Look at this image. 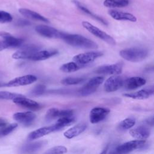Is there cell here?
<instances>
[{"label": "cell", "instance_id": "6da1fadb", "mask_svg": "<svg viewBox=\"0 0 154 154\" xmlns=\"http://www.w3.org/2000/svg\"><path fill=\"white\" fill-rule=\"evenodd\" d=\"M61 39L68 45L76 48L90 49H95L98 48L97 45L93 40L79 34L64 33Z\"/></svg>", "mask_w": 154, "mask_h": 154}, {"label": "cell", "instance_id": "7a4b0ae2", "mask_svg": "<svg viewBox=\"0 0 154 154\" xmlns=\"http://www.w3.org/2000/svg\"><path fill=\"white\" fill-rule=\"evenodd\" d=\"M119 54L125 60L131 62H140L145 60L149 54L147 49L143 48H130L122 49Z\"/></svg>", "mask_w": 154, "mask_h": 154}, {"label": "cell", "instance_id": "3957f363", "mask_svg": "<svg viewBox=\"0 0 154 154\" xmlns=\"http://www.w3.org/2000/svg\"><path fill=\"white\" fill-rule=\"evenodd\" d=\"M145 144V140H134L129 141L117 146L110 154H127L135 149L143 147Z\"/></svg>", "mask_w": 154, "mask_h": 154}, {"label": "cell", "instance_id": "277c9868", "mask_svg": "<svg viewBox=\"0 0 154 154\" xmlns=\"http://www.w3.org/2000/svg\"><path fill=\"white\" fill-rule=\"evenodd\" d=\"M82 25L84 28L88 30L93 35L99 38L100 39H102L104 42H106L108 44L111 46H114L116 44L115 40L111 35L103 31L102 30L100 29L99 28H97L96 26H94L88 22L83 21L82 22Z\"/></svg>", "mask_w": 154, "mask_h": 154}, {"label": "cell", "instance_id": "5b68a950", "mask_svg": "<svg viewBox=\"0 0 154 154\" xmlns=\"http://www.w3.org/2000/svg\"><path fill=\"white\" fill-rule=\"evenodd\" d=\"M41 49V47L35 45H28L22 46L20 49L15 52L12 55L14 59H22L31 60L32 57L38 51Z\"/></svg>", "mask_w": 154, "mask_h": 154}, {"label": "cell", "instance_id": "8992f818", "mask_svg": "<svg viewBox=\"0 0 154 154\" xmlns=\"http://www.w3.org/2000/svg\"><path fill=\"white\" fill-rule=\"evenodd\" d=\"M104 78L101 76H95L90 79L78 91L79 94L82 96L90 95L94 93L98 87L103 82Z\"/></svg>", "mask_w": 154, "mask_h": 154}, {"label": "cell", "instance_id": "52a82bcc", "mask_svg": "<svg viewBox=\"0 0 154 154\" xmlns=\"http://www.w3.org/2000/svg\"><path fill=\"white\" fill-rule=\"evenodd\" d=\"M103 55V52L99 51L87 52L79 54L73 57V60L78 64L82 66L93 62L96 58Z\"/></svg>", "mask_w": 154, "mask_h": 154}, {"label": "cell", "instance_id": "ba28073f", "mask_svg": "<svg viewBox=\"0 0 154 154\" xmlns=\"http://www.w3.org/2000/svg\"><path fill=\"white\" fill-rule=\"evenodd\" d=\"M35 30L39 35L49 38H62L64 33L53 27L43 25L37 26Z\"/></svg>", "mask_w": 154, "mask_h": 154}, {"label": "cell", "instance_id": "9c48e42d", "mask_svg": "<svg viewBox=\"0 0 154 154\" xmlns=\"http://www.w3.org/2000/svg\"><path fill=\"white\" fill-rule=\"evenodd\" d=\"M123 65L122 62H119L112 64L103 65L98 67L96 70V72L102 75H117L122 73Z\"/></svg>", "mask_w": 154, "mask_h": 154}, {"label": "cell", "instance_id": "30bf717a", "mask_svg": "<svg viewBox=\"0 0 154 154\" xmlns=\"http://www.w3.org/2000/svg\"><path fill=\"white\" fill-rule=\"evenodd\" d=\"M124 84V80L120 76L113 75L108 78L103 85L106 92H113L118 90Z\"/></svg>", "mask_w": 154, "mask_h": 154}, {"label": "cell", "instance_id": "8fae6325", "mask_svg": "<svg viewBox=\"0 0 154 154\" xmlns=\"http://www.w3.org/2000/svg\"><path fill=\"white\" fill-rule=\"evenodd\" d=\"M37 78L35 76L32 75H26L22 76L15 78L14 79L6 83L5 87H19L31 84L37 81Z\"/></svg>", "mask_w": 154, "mask_h": 154}, {"label": "cell", "instance_id": "7c38bea8", "mask_svg": "<svg viewBox=\"0 0 154 154\" xmlns=\"http://www.w3.org/2000/svg\"><path fill=\"white\" fill-rule=\"evenodd\" d=\"M109 109L103 107L93 108L90 112V120L91 123H97L104 120L109 113Z\"/></svg>", "mask_w": 154, "mask_h": 154}, {"label": "cell", "instance_id": "4fadbf2b", "mask_svg": "<svg viewBox=\"0 0 154 154\" xmlns=\"http://www.w3.org/2000/svg\"><path fill=\"white\" fill-rule=\"evenodd\" d=\"M36 118L35 114L31 111L18 112L13 115V119L24 126L31 125Z\"/></svg>", "mask_w": 154, "mask_h": 154}, {"label": "cell", "instance_id": "5bb4252c", "mask_svg": "<svg viewBox=\"0 0 154 154\" xmlns=\"http://www.w3.org/2000/svg\"><path fill=\"white\" fill-rule=\"evenodd\" d=\"M13 101L16 105L31 110H37L41 107L40 105L38 102L26 98L23 95L14 98Z\"/></svg>", "mask_w": 154, "mask_h": 154}, {"label": "cell", "instance_id": "9a60e30c", "mask_svg": "<svg viewBox=\"0 0 154 154\" xmlns=\"http://www.w3.org/2000/svg\"><path fill=\"white\" fill-rule=\"evenodd\" d=\"M57 131L58 130L55 125L49 126L40 128L39 129H37L30 132L28 135V140H36Z\"/></svg>", "mask_w": 154, "mask_h": 154}, {"label": "cell", "instance_id": "2e32d148", "mask_svg": "<svg viewBox=\"0 0 154 154\" xmlns=\"http://www.w3.org/2000/svg\"><path fill=\"white\" fill-rule=\"evenodd\" d=\"M153 91H154L153 87L152 86L146 88H143L135 93H125L123 94V96L127 97L134 99L143 100V99H147L149 97H150L152 95H153Z\"/></svg>", "mask_w": 154, "mask_h": 154}, {"label": "cell", "instance_id": "e0dca14e", "mask_svg": "<svg viewBox=\"0 0 154 154\" xmlns=\"http://www.w3.org/2000/svg\"><path fill=\"white\" fill-rule=\"evenodd\" d=\"M0 37L6 42L8 48H17L20 46L23 43V40L22 38L15 37L8 32L0 31Z\"/></svg>", "mask_w": 154, "mask_h": 154}, {"label": "cell", "instance_id": "ac0fdd59", "mask_svg": "<svg viewBox=\"0 0 154 154\" xmlns=\"http://www.w3.org/2000/svg\"><path fill=\"white\" fill-rule=\"evenodd\" d=\"M130 135L134 138L139 140H144L150 135V131L144 126H140L129 131Z\"/></svg>", "mask_w": 154, "mask_h": 154}, {"label": "cell", "instance_id": "d6986e66", "mask_svg": "<svg viewBox=\"0 0 154 154\" xmlns=\"http://www.w3.org/2000/svg\"><path fill=\"white\" fill-rule=\"evenodd\" d=\"M109 14L114 19L117 20H128L135 22L137 21L136 17L132 14L111 10L108 11Z\"/></svg>", "mask_w": 154, "mask_h": 154}, {"label": "cell", "instance_id": "ffe728a7", "mask_svg": "<svg viewBox=\"0 0 154 154\" xmlns=\"http://www.w3.org/2000/svg\"><path fill=\"white\" fill-rule=\"evenodd\" d=\"M146 83V80L141 77H131L124 81L125 87L128 90H134L138 88Z\"/></svg>", "mask_w": 154, "mask_h": 154}, {"label": "cell", "instance_id": "44dd1931", "mask_svg": "<svg viewBox=\"0 0 154 154\" xmlns=\"http://www.w3.org/2000/svg\"><path fill=\"white\" fill-rule=\"evenodd\" d=\"M86 128L87 125L85 123H79L65 131L64 132V136L68 139L73 138L83 132Z\"/></svg>", "mask_w": 154, "mask_h": 154}, {"label": "cell", "instance_id": "7402d4cb", "mask_svg": "<svg viewBox=\"0 0 154 154\" xmlns=\"http://www.w3.org/2000/svg\"><path fill=\"white\" fill-rule=\"evenodd\" d=\"M58 54V51L55 49H45L37 51L31 58V61H42L46 60Z\"/></svg>", "mask_w": 154, "mask_h": 154}, {"label": "cell", "instance_id": "603a6c76", "mask_svg": "<svg viewBox=\"0 0 154 154\" xmlns=\"http://www.w3.org/2000/svg\"><path fill=\"white\" fill-rule=\"evenodd\" d=\"M19 11L23 16L26 18L35 20L42 21L44 22H49V20L47 18L38 14V13L32 11L31 10L26 8H20L19 9Z\"/></svg>", "mask_w": 154, "mask_h": 154}, {"label": "cell", "instance_id": "cb8c5ba5", "mask_svg": "<svg viewBox=\"0 0 154 154\" xmlns=\"http://www.w3.org/2000/svg\"><path fill=\"white\" fill-rule=\"evenodd\" d=\"M46 143V142L45 141H39L29 144H26L22 146L21 152L24 153H30L34 152L40 149Z\"/></svg>", "mask_w": 154, "mask_h": 154}, {"label": "cell", "instance_id": "d4e9b609", "mask_svg": "<svg viewBox=\"0 0 154 154\" xmlns=\"http://www.w3.org/2000/svg\"><path fill=\"white\" fill-rule=\"evenodd\" d=\"M73 2L75 3V4L76 5V7H77L81 11H82L84 12V13H85V14L89 15L91 17H93V19L97 20V21L100 22V23H103V25H107L106 22L103 18H102L101 17H100V16H97V15L94 14V13H92L91 11H90L88 8H87L86 7H84L83 5H82L78 1L75 0V1H73Z\"/></svg>", "mask_w": 154, "mask_h": 154}, {"label": "cell", "instance_id": "484cf974", "mask_svg": "<svg viewBox=\"0 0 154 154\" xmlns=\"http://www.w3.org/2000/svg\"><path fill=\"white\" fill-rule=\"evenodd\" d=\"M129 4L128 0H105L103 2V5L108 8L123 7Z\"/></svg>", "mask_w": 154, "mask_h": 154}, {"label": "cell", "instance_id": "4316f807", "mask_svg": "<svg viewBox=\"0 0 154 154\" xmlns=\"http://www.w3.org/2000/svg\"><path fill=\"white\" fill-rule=\"evenodd\" d=\"M82 67L81 66L75 62H69L67 63L63 64L60 67V70L61 72L65 73H70L73 72L78 70L79 69Z\"/></svg>", "mask_w": 154, "mask_h": 154}, {"label": "cell", "instance_id": "83f0119b", "mask_svg": "<svg viewBox=\"0 0 154 154\" xmlns=\"http://www.w3.org/2000/svg\"><path fill=\"white\" fill-rule=\"evenodd\" d=\"M74 121L73 117H61L58 119L57 122L54 124L57 128V130H60L67 125L71 124Z\"/></svg>", "mask_w": 154, "mask_h": 154}, {"label": "cell", "instance_id": "f1b7e54d", "mask_svg": "<svg viewBox=\"0 0 154 154\" xmlns=\"http://www.w3.org/2000/svg\"><path fill=\"white\" fill-rule=\"evenodd\" d=\"M135 124V120L133 118L129 117L122 120L118 125V128L120 130L125 131L131 129Z\"/></svg>", "mask_w": 154, "mask_h": 154}, {"label": "cell", "instance_id": "f546056e", "mask_svg": "<svg viewBox=\"0 0 154 154\" xmlns=\"http://www.w3.org/2000/svg\"><path fill=\"white\" fill-rule=\"evenodd\" d=\"M85 81V79L79 77H67L63 79L61 81V83L65 85H76L83 82Z\"/></svg>", "mask_w": 154, "mask_h": 154}, {"label": "cell", "instance_id": "4dcf8cb0", "mask_svg": "<svg viewBox=\"0 0 154 154\" xmlns=\"http://www.w3.org/2000/svg\"><path fill=\"white\" fill-rule=\"evenodd\" d=\"M17 127V123H11L0 128V138L5 137L11 133Z\"/></svg>", "mask_w": 154, "mask_h": 154}, {"label": "cell", "instance_id": "1f68e13d", "mask_svg": "<svg viewBox=\"0 0 154 154\" xmlns=\"http://www.w3.org/2000/svg\"><path fill=\"white\" fill-rule=\"evenodd\" d=\"M59 114H60V109L55 108H50L46 112V114L45 115V120L47 122L52 121V120L58 118Z\"/></svg>", "mask_w": 154, "mask_h": 154}, {"label": "cell", "instance_id": "d6a6232c", "mask_svg": "<svg viewBox=\"0 0 154 154\" xmlns=\"http://www.w3.org/2000/svg\"><path fill=\"white\" fill-rule=\"evenodd\" d=\"M67 149L63 146L53 147L48 150L44 154H64L67 152Z\"/></svg>", "mask_w": 154, "mask_h": 154}, {"label": "cell", "instance_id": "836d02e7", "mask_svg": "<svg viewBox=\"0 0 154 154\" xmlns=\"http://www.w3.org/2000/svg\"><path fill=\"white\" fill-rule=\"evenodd\" d=\"M22 94L11 93L9 91H0V99L13 100L14 98L22 96Z\"/></svg>", "mask_w": 154, "mask_h": 154}, {"label": "cell", "instance_id": "e575fe53", "mask_svg": "<svg viewBox=\"0 0 154 154\" xmlns=\"http://www.w3.org/2000/svg\"><path fill=\"white\" fill-rule=\"evenodd\" d=\"M46 87L43 84H39L35 86L31 91L30 94L34 96H38L42 95L45 91Z\"/></svg>", "mask_w": 154, "mask_h": 154}, {"label": "cell", "instance_id": "d590c367", "mask_svg": "<svg viewBox=\"0 0 154 154\" xmlns=\"http://www.w3.org/2000/svg\"><path fill=\"white\" fill-rule=\"evenodd\" d=\"M13 20L12 16L5 11L0 10V22L1 23H7L10 22Z\"/></svg>", "mask_w": 154, "mask_h": 154}, {"label": "cell", "instance_id": "8d00e7d4", "mask_svg": "<svg viewBox=\"0 0 154 154\" xmlns=\"http://www.w3.org/2000/svg\"><path fill=\"white\" fill-rule=\"evenodd\" d=\"M7 48H9L8 46L6 43V42L3 40H0V51L5 49Z\"/></svg>", "mask_w": 154, "mask_h": 154}, {"label": "cell", "instance_id": "74e56055", "mask_svg": "<svg viewBox=\"0 0 154 154\" xmlns=\"http://www.w3.org/2000/svg\"><path fill=\"white\" fill-rule=\"evenodd\" d=\"M7 125V123L4 120H3L2 119H0V128H2Z\"/></svg>", "mask_w": 154, "mask_h": 154}, {"label": "cell", "instance_id": "f35d334b", "mask_svg": "<svg viewBox=\"0 0 154 154\" xmlns=\"http://www.w3.org/2000/svg\"><path fill=\"white\" fill-rule=\"evenodd\" d=\"M108 149H109V145L108 144V145L105 147V148L102 150V152L100 154H106V153H107V151H108Z\"/></svg>", "mask_w": 154, "mask_h": 154}, {"label": "cell", "instance_id": "ab89813d", "mask_svg": "<svg viewBox=\"0 0 154 154\" xmlns=\"http://www.w3.org/2000/svg\"><path fill=\"white\" fill-rule=\"evenodd\" d=\"M5 85H6L5 83L0 82V87H5Z\"/></svg>", "mask_w": 154, "mask_h": 154}]
</instances>
